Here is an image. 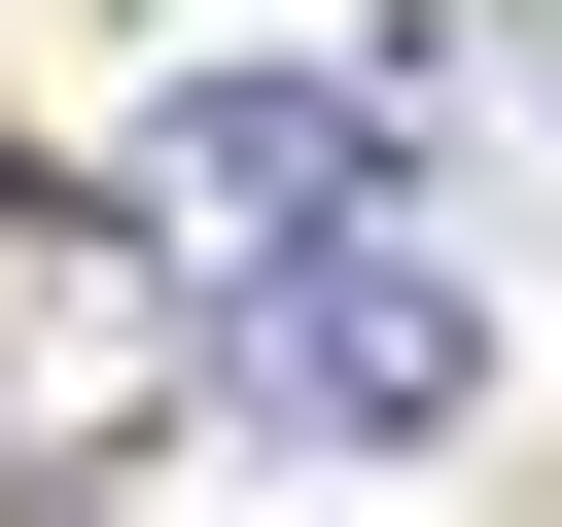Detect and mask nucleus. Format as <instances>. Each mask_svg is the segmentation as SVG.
<instances>
[{
  "instance_id": "nucleus-1",
  "label": "nucleus",
  "mask_w": 562,
  "mask_h": 527,
  "mask_svg": "<svg viewBox=\"0 0 562 527\" xmlns=\"http://www.w3.org/2000/svg\"><path fill=\"white\" fill-rule=\"evenodd\" d=\"M211 386H246L281 457H457V422H492V246H457V211H351V246L211 281Z\"/></svg>"
},
{
  "instance_id": "nucleus-2",
  "label": "nucleus",
  "mask_w": 562,
  "mask_h": 527,
  "mask_svg": "<svg viewBox=\"0 0 562 527\" xmlns=\"http://www.w3.org/2000/svg\"><path fill=\"white\" fill-rule=\"evenodd\" d=\"M351 211H386V105H351V70H176L105 246H176V281H281V246H351Z\"/></svg>"
}]
</instances>
